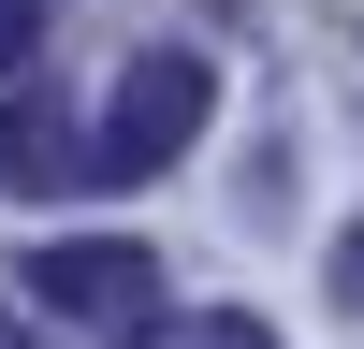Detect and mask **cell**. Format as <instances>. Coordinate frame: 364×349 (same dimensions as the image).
Here are the masks:
<instances>
[{
  "mask_svg": "<svg viewBox=\"0 0 364 349\" xmlns=\"http://www.w3.org/2000/svg\"><path fill=\"white\" fill-rule=\"evenodd\" d=\"M15 291H29L44 320H73V335H102V349L161 335V262H146L132 233H58V248L15 262Z\"/></svg>",
  "mask_w": 364,
  "mask_h": 349,
  "instance_id": "obj_1",
  "label": "cell"
},
{
  "mask_svg": "<svg viewBox=\"0 0 364 349\" xmlns=\"http://www.w3.org/2000/svg\"><path fill=\"white\" fill-rule=\"evenodd\" d=\"M204 102H219V73H204L190 44H146L132 73H117V102H102V131H87V174H102V189H146L161 160H190V131H204Z\"/></svg>",
  "mask_w": 364,
  "mask_h": 349,
  "instance_id": "obj_2",
  "label": "cell"
},
{
  "mask_svg": "<svg viewBox=\"0 0 364 349\" xmlns=\"http://www.w3.org/2000/svg\"><path fill=\"white\" fill-rule=\"evenodd\" d=\"M73 174H87V131L44 87H15V102H0V189H73Z\"/></svg>",
  "mask_w": 364,
  "mask_h": 349,
  "instance_id": "obj_3",
  "label": "cell"
},
{
  "mask_svg": "<svg viewBox=\"0 0 364 349\" xmlns=\"http://www.w3.org/2000/svg\"><path fill=\"white\" fill-rule=\"evenodd\" d=\"M161 349H277V335H262V320H233V306H219V320H190V335H161Z\"/></svg>",
  "mask_w": 364,
  "mask_h": 349,
  "instance_id": "obj_4",
  "label": "cell"
},
{
  "mask_svg": "<svg viewBox=\"0 0 364 349\" xmlns=\"http://www.w3.org/2000/svg\"><path fill=\"white\" fill-rule=\"evenodd\" d=\"M29 44H44V0H0V73H15Z\"/></svg>",
  "mask_w": 364,
  "mask_h": 349,
  "instance_id": "obj_5",
  "label": "cell"
},
{
  "mask_svg": "<svg viewBox=\"0 0 364 349\" xmlns=\"http://www.w3.org/2000/svg\"><path fill=\"white\" fill-rule=\"evenodd\" d=\"M336 306H364V233H350V248H336Z\"/></svg>",
  "mask_w": 364,
  "mask_h": 349,
  "instance_id": "obj_6",
  "label": "cell"
}]
</instances>
